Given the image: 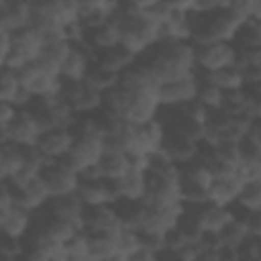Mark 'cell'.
Segmentation results:
<instances>
[{
  "instance_id": "obj_1",
  "label": "cell",
  "mask_w": 261,
  "mask_h": 261,
  "mask_svg": "<svg viewBox=\"0 0 261 261\" xmlns=\"http://www.w3.org/2000/svg\"><path fill=\"white\" fill-rule=\"evenodd\" d=\"M196 73L206 75L237 65V47L232 43H206L194 45Z\"/></svg>"
},
{
  "instance_id": "obj_2",
  "label": "cell",
  "mask_w": 261,
  "mask_h": 261,
  "mask_svg": "<svg viewBox=\"0 0 261 261\" xmlns=\"http://www.w3.org/2000/svg\"><path fill=\"white\" fill-rule=\"evenodd\" d=\"M18 80L22 90H27L33 98H53L61 96L63 82L59 75H53L39 67L37 63H29L24 69L18 71Z\"/></svg>"
},
{
  "instance_id": "obj_3",
  "label": "cell",
  "mask_w": 261,
  "mask_h": 261,
  "mask_svg": "<svg viewBox=\"0 0 261 261\" xmlns=\"http://www.w3.org/2000/svg\"><path fill=\"white\" fill-rule=\"evenodd\" d=\"M41 175L47 181L51 198H65V196L77 194L80 173L75 169H71L65 161H49Z\"/></svg>"
},
{
  "instance_id": "obj_4",
  "label": "cell",
  "mask_w": 261,
  "mask_h": 261,
  "mask_svg": "<svg viewBox=\"0 0 261 261\" xmlns=\"http://www.w3.org/2000/svg\"><path fill=\"white\" fill-rule=\"evenodd\" d=\"M198 86H200V77L198 73L171 82V84H163L157 90V100L161 108H184L188 104H192L198 96Z\"/></svg>"
},
{
  "instance_id": "obj_5",
  "label": "cell",
  "mask_w": 261,
  "mask_h": 261,
  "mask_svg": "<svg viewBox=\"0 0 261 261\" xmlns=\"http://www.w3.org/2000/svg\"><path fill=\"white\" fill-rule=\"evenodd\" d=\"M61 100L73 110L75 116H94L102 110V94L86 88L84 84H65L61 88Z\"/></svg>"
},
{
  "instance_id": "obj_6",
  "label": "cell",
  "mask_w": 261,
  "mask_h": 261,
  "mask_svg": "<svg viewBox=\"0 0 261 261\" xmlns=\"http://www.w3.org/2000/svg\"><path fill=\"white\" fill-rule=\"evenodd\" d=\"M6 143L16 145L20 149H37L41 137H43V128L37 122V118L31 114V110H18L14 122L4 130Z\"/></svg>"
},
{
  "instance_id": "obj_7",
  "label": "cell",
  "mask_w": 261,
  "mask_h": 261,
  "mask_svg": "<svg viewBox=\"0 0 261 261\" xmlns=\"http://www.w3.org/2000/svg\"><path fill=\"white\" fill-rule=\"evenodd\" d=\"M75 143V133L69 128H55V130H47L43 133L37 151L45 157V161H63L69 151L73 149Z\"/></svg>"
},
{
  "instance_id": "obj_8",
  "label": "cell",
  "mask_w": 261,
  "mask_h": 261,
  "mask_svg": "<svg viewBox=\"0 0 261 261\" xmlns=\"http://www.w3.org/2000/svg\"><path fill=\"white\" fill-rule=\"evenodd\" d=\"M77 200L84 208H100V206H114L118 202V194L114 190L112 181L106 179H94V181H82L77 188Z\"/></svg>"
},
{
  "instance_id": "obj_9",
  "label": "cell",
  "mask_w": 261,
  "mask_h": 261,
  "mask_svg": "<svg viewBox=\"0 0 261 261\" xmlns=\"http://www.w3.org/2000/svg\"><path fill=\"white\" fill-rule=\"evenodd\" d=\"M165 126L161 124L159 118L147 122V124H141V126H135V147H133V153L128 157H137V155H155L163 143H165Z\"/></svg>"
},
{
  "instance_id": "obj_10",
  "label": "cell",
  "mask_w": 261,
  "mask_h": 261,
  "mask_svg": "<svg viewBox=\"0 0 261 261\" xmlns=\"http://www.w3.org/2000/svg\"><path fill=\"white\" fill-rule=\"evenodd\" d=\"M120 2L112 0H92V2H80V24L86 33L96 31L112 20L116 14Z\"/></svg>"
},
{
  "instance_id": "obj_11",
  "label": "cell",
  "mask_w": 261,
  "mask_h": 261,
  "mask_svg": "<svg viewBox=\"0 0 261 261\" xmlns=\"http://www.w3.org/2000/svg\"><path fill=\"white\" fill-rule=\"evenodd\" d=\"M47 214L51 218L69 222L71 226H75L80 232L86 230V208L82 206V202L77 200V196H65V198H51V202L47 204Z\"/></svg>"
},
{
  "instance_id": "obj_12",
  "label": "cell",
  "mask_w": 261,
  "mask_h": 261,
  "mask_svg": "<svg viewBox=\"0 0 261 261\" xmlns=\"http://www.w3.org/2000/svg\"><path fill=\"white\" fill-rule=\"evenodd\" d=\"M190 212H194L198 226H200L202 234H206V237H216L237 216L234 208H220V206H212L208 202L196 210H190Z\"/></svg>"
},
{
  "instance_id": "obj_13",
  "label": "cell",
  "mask_w": 261,
  "mask_h": 261,
  "mask_svg": "<svg viewBox=\"0 0 261 261\" xmlns=\"http://www.w3.org/2000/svg\"><path fill=\"white\" fill-rule=\"evenodd\" d=\"M92 65H94V53L88 47H71L65 63L61 65L59 77L65 84H84Z\"/></svg>"
},
{
  "instance_id": "obj_14",
  "label": "cell",
  "mask_w": 261,
  "mask_h": 261,
  "mask_svg": "<svg viewBox=\"0 0 261 261\" xmlns=\"http://www.w3.org/2000/svg\"><path fill=\"white\" fill-rule=\"evenodd\" d=\"M122 228L120 216L114 206L86 208V232L88 234H108L114 237Z\"/></svg>"
},
{
  "instance_id": "obj_15",
  "label": "cell",
  "mask_w": 261,
  "mask_h": 261,
  "mask_svg": "<svg viewBox=\"0 0 261 261\" xmlns=\"http://www.w3.org/2000/svg\"><path fill=\"white\" fill-rule=\"evenodd\" d=\"M33 224V212L22 208L20 204L10 206L8 210L0 212V232L14 239V241H24Z\"/></svg>"
},
{
  "instance_id": "obj_16",
  "label": "cell",
  "mask_w": 261,
  "mask_h": 261,
  "mask_svg": "<svg viewBox=\"0 0 261 261\" xmlns=\"http://www.w3.org/2000/svg\"><path fill=\"white\" fill-rule=\"evenodd\" d=\"M31 27V2H8L0 10V31L6 35H16Z\"/></svg>"
},
{
  "instance_id": "obj_17",
  "label": "cell",
  "mask_w": 261,
  "mask_h": 261,
  "mask_svg": "<svg viewBox=\"0 0 261 261\" xmlns=\"http://www.w3.org/2000/svg\"><path fill=\"white\" fill-rule=\"evenodd\" d=\"M198 151H200V145L186 139V137H179V135H165V143L161 147V153L163 157L173 163V165H188L192 163L196 157H198Z\"/></svg>"
},
{
  "instance_id": "obj_18",
  "label": "cell",
  "mask_w": 261,
  "mask_h": 261,
  "mask_svg": "<svg viewBox=\"0 0 261 261\" xmlns=\"http://www.w3.org/2000/svg\"><path fill=\"white\" fill-rule=\"evenodd\" d=\"M14 194H16V204L27 208L29 212H39V210L47 208V204L51 202V194H49V188H47V181L43 179V175L31 179L27 186L16 190Z\"/></svg>"
},
{
  "instance_id": "obj_19",
  "label": "cell",
  "mask_w": 261,
  "mask_h": 261,
  "mask_svg": "<svg viewBox=\"0 0 261 261\" xmlns=\"http://www.w3.org/2000/svg\"><path fill=\"white\" fill-rule=\"evenodd\" d=\"M243 186L237 181L234 175L230 177H214L212 186L206 192V202L212 206H220V208H232L239 194H241Z\"/></svg>"
},
{
  "instance_id": "obj_20",
  "label": "cell",
  "mask_w": 261,
  "mask_h": 261,
  "mask_svg": "<svg viewBox=\"0 0 261 261\" xmlns=\"http://www.w3.org/2000/svg\"><path fill=\"white\" fill-rule=\"evenodd\" d=\"M137 57L133 53H128L122 45H116L108 51H102L98 55H94V65H98L100 69L112 73V75H120L126 69H130L135 65Z\"/></svg>"
},
{
  "instance_id": "obj_21",
  "label": "cell",
  "mask_w": 261,
  "mask_h": 261,
  "mask_svg": "<svg viewBox=\"0 0 261 261\" xmlns=\"http://www.w3.org/2000/svg\"><path fill=\"white\" fill-rule=\"evenodd\" d=\"M71 47H73V45L67 43L65 39L49 41V43H45V47H43V51H41V55H39V59H37L35 63H37L39 67H43L45 71H49V73H53V75H59L61 65L65 63V59H67Z\"/></svg>"
},
{
  "instance_id": "obj_22",
  "label": "cell",
  "mask_w": 261,
  "mask_h": 261,
  "mask_svg": "<svg viewBox=\"0 0 261 261\" xmlns=\"http://www.w3.org/2000/svg\"><path fill=\"white\" fill-rule=\"evenodd\" d=\"M114 190L118 194V200L126 202H143L147 194V173L130 169L126 175H122L118 181H112Z\"/></svg>"
},
{
  "instance_id": "obj_23",
  "label": "cell",
  "mask_w": 261,
  "mask_h": 261,
  "mask_svg": "<svg viewBox=\"0 0 261 261\" xmlns=\"http://www.w3.org/2000/svg\"><path fill=\"white\" fill-rule=\"evenodd\" d=\"M120 45V27H118V20L112 16L110 22H106L104 27L96 29V31H90L88 37H86V47L98 55L102 51H108L112 47Z\"/></svg>"
},
{
  "instance_id": "obj_24",
  "label": "cell",
  "mask_w": 261,
  "mask_h": 261,
  "mask_svg": "<svg viewBox=\"0 0 261 261\" xmlns=\"http://www.w3.org/2000/svg\"><path fill=\"white\" fill-rule=\"evenodd\" d=\"M45 47L43 37L35 29H24L16 35H12V51H16L27 63H35Z\"/></svg>"
},
{
  "instance_id": "obj_25",
  "label": "cell",
  "mask_w": 261,
  "mask_h": 261,
  "mask_svg": "<svg viewBox=\"0 0 261 261\" xmlns=\"http://www.w3.org/2000/svg\"><path fill=\"white\" fill-rule=\"evenodd\" d=\"M98 169L106 181H118L130 171V157L122 151H104Z\"/></svg>"
},
{
  "instance_id": "obj_26",
  "label": "cell",
  "mask_w": 261,
  "mask_h": 261,
  "mask_svg": "<svg viewBox=\"0 0 261 261\" xmlns=\"http://www.w3.org/2000/svg\"><path fill=\"white\" fill-rule=\"evenodd\" d=\"M212 181H214L212 169L206 163L198 161V159H194L192 163H188V165L181 167V186H186V188L208 192V188L212 186Z\"/></svg>"
},
{
  "instance_id": "obj_27",
  "label": "cell",
  "mask_w": 261,
  "mask_h": 261,
  "mask_svg": "<svg viewBox=\"0 0 261 261\" xmlns=\"http://www.w3.org/2000/svg\"><path fill=\"white\" fill-rule=\"evenodd\" d=\"M200 77L210 82L212 86H216L224 94L237 92V90H245V75H243V71L239 67H226V69H220V71H214V73H206V75H200Z\"/></svg>"
},
{
  "instance_id": "obj_28",
  "label": "cell",
  "mask_w": 261,
  "mask_h": 261,
  "mask_svg": "<svg viewBox=\"0 0 261 261\" xmlns=\"http://www.w3.org/2000/svg\"><path fill=\"white\" fill-rule=\"evenodd\" d=\"M249 232H247V226L243 222V218L237 214L232 222H228L216 237H214V243L216 247H228V249H239L245 241H247Z\"/></svg>"
},
{
  "instance_id": "obj_29",
  "label": "cell",
  "mask_w": 261,
  "mask_h": 261,
  "mask_svg": "<svg viewBox=\"0 0 261 261\" xmlns=\"http://www.w3.org/2000/svg\"><path fill=\"white\" fill-rule=\"evenodd\" d=\"M239 214H251V212H261V184H249L243 186L234 206Z\"/></svg>"
},
{
  "instance_id": "obj_30",
  "label": "cell",
  "mask_w": 261,
  "mask_h": 261,
  "mask_svg": "<svg viewBox=\"0 0 261 261\" xmlns=\"http://www.w3.org/2000/svg\"><path fill=\"white\" fill-rule=\"evenodd\" d=\"M232 45L237 49H261V20H247L239 29Z\"/></svg>"
},
{
  "instance_id": "obj_31",
  "label": "cell",
  "mask_w": 261,
  "mask_h": 261,
  "mask_svg": "<svg viewBox=\"0 0 261 261\" xmlns=\"http://www.w3.org/2000/svg\"><path fill=\"white\" fill-rule=\"evenodd\" d=\"M234 177L241 186L261 184V157H241L234 167Z\"/></svg>"
},
{
  "instance_id": "obj_32",
  "label": "cell",
  "mask_w": 261,
  "mask_h": 261,
  "mask_svg": "<svg viewBox=\"0 0 261 261\" xmlns=\"http://www.w3.org/2000/svg\"><path fill=\"white\" fill-rule=\"evenodd\" d=\"M84 86L104 96L106 92H110L112 88L118 86V75H112V73L100 69L98 65H92V69L88 71V75L84 80Z\"/></svg>"
},
{
  "instance_id": "obj_33",
  "label": "cell",
  "mask_w": 261,
  "mask_h": 261,
  "mask_svg": "<svg viewBox=\"0 0 261 261\" xmlns=\"http://www.w3.org/2000/svg\"><path fill=\"white\" fill-rule=\"evenodd\" d=\"M200 77V75H198ZM196 102H200L202 106H206L210 112H220L224 106V92L218 90L216 86H212L210 82L200 77V86H198V96Z\"/></svg>"
},
{
  "instance_id": "obj_34",
  "label": "cell",
  "mask_w": 261,
  "mask_h": 261,
  "mask_svg": "<svg viewBox=\"0 0 261 261\" xmlns=\"http://www.w3.org/2000/svg\"><path fill=\"white\" fill-rule=\"evenodd\" d=\"M114 243H116V251L122 253V255H126L128 259L143 249L141 234L137 230H130V228H124V226L114 234Z\"/></svg>"
},
{
  "instance_id": "obj_35",
  "label": "cell",
  "mask_w": 261,
  "mask_h": 261,
  "mask_svg": "<svg viewBox=\"0 0 261 261\" xmlns=\"http://www.w3.org/2000/svg\"><path fill=\"white\" fill-rule=\"evenodd\" d=\"M116 251L114 237L108 234H90V261H104Z\"/></svg>"
},
{
  "instance_id": "obj_36",
  "label": "cell",
  "mask_w": 261,
  "mask_h": 261,
  "mask_svg": "<svg viewBox=\"0 0 261 261\" xmlns=\"http://www.w3.org/2000/svg\"><path fill=\"white\" fill-rule=\"evenodd\" d=\"M20 80L18 73L2 67L0 69V102H12L14 96L20 92Z\"/></svg>"
},
{
  "instance_id": "obj_37",
  "label": "cell",
  "mask_w": 261,
  "mask_h": 261,
  "mask_svg": "<svg viewBox=\"0 0 261 261\" xmlns=\"http://www.w3.org/2000/svg\"><path fill=\"white\" fill-rule=\"evenodd\" d=\"M177 110H181L192 122H196V124H200V126H206L210 120H212V114L214 112H210L206 106H202L200 102H192V104H188V106H184V108H177Z\"/></svg>"
},
{
  "instance_id": "obj_38",
  "label": "cell",
  "mask_w": 261,
  "mask_h": 261,
  "mask_svg": "<svg viewBox=\"0 0 261 261\" xmlns=\"http://www.w3.org/2000/svg\"><path fill=\"white\" fill-rule=\"evenodd\" d=\"M241 261H261V237H247L239 247Z\"/></svg>"
},
{
  "instance_id": "obj_39",
  "label": "cell",
  "mask_w": 261,
  "mask_h": 261,
  "mask_svg": "<svg viewBox=\"0 0 261 261\" xmlns=\"http://www.w3.org/2000/svg\"><path fill=\"white\" fill-rule=\"evenodd\" d=\"M237 212V210H234ZM239 214V212H237ZM247 226L249 237H261V212H251V214H239Z\"/></svg>"
},
{
  "instance_id": "obj_40",
  "label": "cell",
  "mask_w": 261,
  "mask_h": 261,
  "mask_svg": "<svg viewBox=\"0 0 261 261\" xmlns=\"http://www.w3.org/2000/svg\"><path fill=\"white\" fill-rule=\"evenodd\" d=\"M16 114H18V110L14 108L12 102H0V130H6L14 122Z\"/></svg>"
},
{
  "instance_id": "obj_41",
  "label": "cell",
  "mask_w": 261,
  "mask_h": 261,
  "mask_svg": "<svg viewBox=\"0 0 261 261\" xmlns=\"http://www.w3.org/2000/svg\"><path fill=\"white\" fill-rule=\"evenodd\" d=\"M14 204H16V194H14V190L10 188L8 181H0V212L8 210V208L14 206Z\"/></svg>"
},
{
  "instance_id": "obj_42",
  "label": "cell",
  "mask_w": 261,
  "mask_h": 261,
  "mask_svg": "<svg viewBox=\"0 0 261 261\" xmlns=\"http://www.w3.org/2000/svg\"><path fill=\"white\" fill-rule=\"evenodd\" d=\"M212 259L214 261H241L239 249H228V247H216L212 251Z\"/></svg>"
},
{
  "instance_id": "obj_43",
  "label": "cell",
  "mask_w": 261,
  "mask_h": 261,
  "mask_svg": "<svg viewBox=\"0 0 261 261\" xmlns=\"http://www.w3.org/2000/svg\"><path fill=\"white\" fill-rule=\"evenodd\" d=\"M10 49H12V37L0 31V69L4 67V63H6V57H8Z\"/></svg>"
},
{
  "instance_id": "obj_44",
  "label": "cell",
  "mask_w": 261,
  "mask_h": 261,
  "mask_svg": "<svg viewBox=\"0 0 261 261\" xmlns=\"http://www.w3.org/2000/svg\"><path fill=\"white\" fill-rule=\"evenodd\" d=\"M104 261H130L126 255H122V253H118V251H114L110 257H106Z\"/></svg>"
},
{
  "instance_id": "obj_45",
  "label": "cell",
  "mask_w": 261,
  "mask_h": 261,
  "mask_svg": "<svg viewBox=\"0 0 261 261\" xmlns=\"http://www.w3.org/2000/svg\"><path fill=\"white\" fill-rule=\"evenodd\" d=\"M0 141H2V130H0Z\"/></svg>"
}]
</instances>
